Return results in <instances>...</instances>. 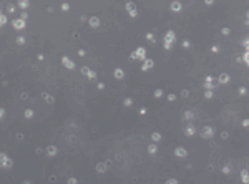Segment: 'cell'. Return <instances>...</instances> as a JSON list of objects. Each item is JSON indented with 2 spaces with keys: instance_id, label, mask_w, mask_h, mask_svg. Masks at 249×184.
Masks as SVG:
<instances>
[{
  "instance_id": "obj_1",
  "label": "cell",
  "mask_w": 249,
  "mask_h": 184,
  "mask_svg": "<svg viewBox=\"0 0 249 184\" xmlns=\"http://www.w3.org/2000/svg\"><path fill=\"white\" fill-rule=\"evenodd\" d=\"M174 43H176V33L173 30H168L166 35H164V43H163L164 50H171Z\"/></svg>"
},
{
  "instance_id": "obj_2",
  "label": "cell",
  "mask_w": 249,
  "mask_h": 184,
  "mask_svg": "<svg viewBox=\"0 0 249 184\" xmlns=\"http://www.w3.org/2000/svg\"><path fill=\"white\" fill-rule=\"evenodd\" d=\"M12 166H13V159H10L5 153H0V168L10 169Z\"/></svg>"
},
{
  "instance_id": "obj_3",
  "label": "cell",
  "mask_w": 249,
  "mask_h": 184,
  "mask_svg": "<svg viewBox=\"0 0 249 184\" xmlns=\"http://www.w3.org/2000/svg\"><path fill=\"white\" fill-rule=\"evenodd\" d=\"M216 129L213 128V126H204V128H201V131H199V136L204 138V139H211L213 136H214Z\"/></svg>"
},
{
  "instance_id": "obj_4",
  "label": "cell",
  "mask_w": 249,
  "mask_h": 184,
  "mask_svg": "<svg viewBox=\"0 0 249 184\" xmlns=\"http://www.w3.org/2000/svg\"><path fill=\"white\" fill-rule=\"evenodd\" d=\"M126 12H128V15L131 17V18H136L138 17V12H136V7H135V3L133 2H126Z\"/></svg>"
},
{
  "instance_id": "obj_5",
  "label": "cell",
  "mask_w": 249,
  "mask_h": 184,
  "mask_svg": "<svg viewBox=\"0 0 249 184\" xmlns=\"http://www.w3.org/2000/svg\"><path fill=\"white\" fill-rule=\"evenodd\" d=\"M12 25L15 30H18V32H22L23 28H27V20H22V18H15L12 22Z\"/></svg>"
},
{
  "instance_id": "obj_6",
  "label": "cell",
  "mask_w": 249,
  "mask_h": 184,
  "mask_svg": "<svg viewBox=\"0 0 249 184\" xmlns=\"http://www.w3.org/2000/svg\"><path fill=\"white\" fill-rule=\"evenodd\" d=\"M153 66H155V62H153L151 58H145V60H143V65H141L143 71H150Z\"/></svg>"
},
{
  "instance_id": "obj_7",
  "label": "cell",
  "mask_w": 249,
  "mask_h": 184,
  "mask_svg": "<svg viewBox=\"0 0 249 184\" xmlns=\"http://www.w3.org/2000/svg\"><path fill=\"white\" fill-rule=\"evenodd\" d=\"M82 73H83L85 76H88V78L92 80V81H95V80H96V73H95V71H92V70H90L88 66H82Z\"/></svg>"
},
{
  "instance_id": "obj_8",
  "label": "cell",
  "mask_w": 249,
  "mask_h": 184,
  "mask_svg": "<svg viewBox=\"0 0 249 184\" xmlns=\"http://www.w3.org/2000/svg\"><path fill=\"white\" fill-rule=\"evenodd\" d=\"M214 85H216V81L213 76H206V80H204V90H213L214 88Z\"/></svg>"
},
{
  "instance_id": "obj_9",
  "label": "cell",
  "mask_w": 249,
  "mask_h": 184,
  "mask_svg": "<svg viewBox=\"0 0 249 184\" xmlns=\"http://www.w3.org/2000/svg\"><path fill=\"white\" fill-rule=\"evenodd\" d=\"M62 63H63V66H66L68 70H73V68H75V63H73L66 55H65V56H62Z\"/></svg>"
},
{
  "instance_id": "obj_10",
  "label": "cell",
  "mask_w": 249,
  "mask_h": 184,
  "mask_svg": "<svg viewBox=\"0 0 249 184\" xmlns=\"http://www.w3.org/2000/svg\"><path fill=\"white\" fill-rule=\"evenodd\" d=\"M135 53H136V58L138 60H145L146 58V48L145 47H138Z\"/></svg>"
},
{
  "instance_id": "obj_11",
  "label": "cell",
  "mask_w": 249,
  "mask_h": 184,
  "mask_svg": "<svg viewBox=\"0 0 249 184\" xmlns=\"http://www.w3.org/2000/svg\"><path fill=\"white\" fill-rule=\"evenodd\" d=\"M174 154H176V158H186V156H188V151L184 149V148L178 146L176 149H174Z\"/></svg>"
},
{
  "instance_id": "obj_12",
  "label": "cell",
  "mask_w": 249,
  "mask_h": 184,
  "mask_svg": "<svg viewBox=\"0 0 249 184\" xmlns=\"http://www.w3.org/2000/svg\"><path fill=\"white\" fill-rule=\"evenodd\" d=\"M229 75L227 73H221L219 75V78H218V83H221V85H226V83H229Z\"/></svg>"
},
{
  "instance_id": "obj_13",
  "label": "cell",
  "mask_w": 249,
  "mask_h": 184,
  "mask_svg": "<svg viewBox=\"0 0 249 184\" xmlns=\"http://www.w3.org/2000/svg\"><path fill=\"white\" fill-rule=\"evenodd\" d=\"M171 10H173V12H181V10H183V5H181V2H178V0H174L173 3H171Z\"/></svg>"
},
{
  "instance_id": "obj_14",
  "label": "cell",
  "mask_w": 249,
  "mask_h": 184,
  "mask_svg": "<svg viewBox=\"0 0 249 184\" xmlns=\"http://www.w3.org/2000/svg\"><path fill=\"white\" fill-rule=\"evenodd\" d=\"M184 133H186V136H194V134H196L194 125H188L186 128H184Z\"/></svg>"
},
{
  "instance_id": "obj_15",
  "label": "cell",
  "mask_w": 249,
  "mask_h": 184,
  "mask_svg": "<svg viewBox=\"0 0 249 184\" xmlns=\"http://www.w3.org/2000/svg\"><path fill=\"white\" fill-rule=\"evenodd\" d=\"M88 23H90V27L96 28V27H100V18H98V17H90V18H88Z\"/></svg>"
},
{
  "instance_id": "obj_16",
  "label": "cell",
  "mask_w": 249,
  "mask_h": 184,
  "mask_svg": "<svg viewBox=\"0 0 249 184\" xmlns=\"http://www.w3.org/2000/svg\"><path fill=\"white\" fill-rule=\"evenodd\" d=\"M113 75H115V78H116V80H123L125 78V71L121 68H115Z\"/></svg>"
},
{
  "instance_id": "obj_17",
  "label": "cell",
  "mask_w": 249,
  "mask_h": 184,
  "mask_svg": "<svg viewBox=\"0 0 249 184\" xmlns=\"http://www.w3.org/2000/svg\"><path fill=\"white\" fill-rule=\"evenodd\" d=\"M57 153H58V149H57V146H53V144L47 148V154H48V156H57Z\"/></svg>"
},
{
  "instance_id": "obj_18",
  "label": "cell",
  "mask_w": 249,
  "mask_h": 184,
  "mask_svg": "<svg viewBox=\"0 0 249 184\" xmlns=\"http://www.w3.org/2000/svg\"><path fill=\"white\" fill-rule=\"evenodd\" d=\"M18 7L22 10H27L30 7V0H18Z\"/></svg>"
},
{
  "instance_id": "obj_19",
  "label": "cell",
  "mask_w": 249,
  "mask_h": 184,
  "mask_svg": "<svg viewBox=\"0 0 249 184\" xmlns=\"http://www.w3.org/2000/svg\"><path fill=\"white\" fill-rule=\"evenodd\" d=\"M42 96H43V100L47 101L48 105H53V103H55V100H53V96H52V95H48V93H42Z\"/></svg>"
},
{
  "instance_id": "obj_20",
  "label": "cell",
  "mask_w": 249,
  "mask_h": 184,
  "mask_svg": "<svg viewBox=\"0 0 249 184\" xmlns=\"http://www.w3.org/2000/svg\"><path fill=\"white\" fill-rule=\"evenodd\" d=\"M105 171H106V162H100V164H96V172L103 174Z\"/></svg>"
},
{
  "instance_id": "obj_21",
  "label": "cell",
  "mask_w": 249,
  "mask_h": 184,
  "mask_svg": "<svg viewBox=\"0 0 249 184\" xmlns=\"http://www.w3.org/2000/svg\"><path fill=\"white\" fill-rule=\"evenodd\" d=\"M156 151H158V146H156L155 143H151V144L148 146V153H150V154H156Z\"/></svg>"
},
{
  "instance_id": "obj_22",
  "label": "cell",
  "mask_w": 249,
  "mask_h": 184,
  "mask_svg": "<svg viewBox=\"0 0 249 184\" xmlns=\"http://www.w3.org/2000/svg\"><path fill=\"white\" fill-rule=\"evenodd\" d=\"M5 23H7V15H5V13H2V10H0V28L5 25Z\"/></svg>"
},
{
  "instance_id": "obj_23",
  "label": "cell",
  "mask_w": 249,
  "mask_h": 184,
  "mask_svg": "<svg viewBox=\"0 0 249 184\" xmlns=\"http://www.w3.org/2000/svg\"><path fill=\"white\" fill-rule=\"evenodd\" d=\"M23 115H25V118L27 119H32V118H33V109H25V113H23Z\"/></svg>"
},
{
  "instance_id": "obj_24",
  "label": "cell",
  "mask_w": 249,
  "mask_h": 184,
  "mask_svg": "<svg viewBox=\"0 0 249 184\" xmlns=\"http://www.w3.org/2000/svg\"><path fill=\"white\" fill-rule=\"evenodd\" d=\"M151 139L155 141V143H158V141H161V133H153V134H151Z\"/></svg>"
},
{
  "instance_id": "obj_25",
  "label": "cell",
  "mask_w": 249,
  "mask_h": 184,
  "mask_svg": "<svg viewBox=\"0 0 249 184\" xmlns=\"http://www.w3.org/2000/svg\"><path fill=\"white\" fill-rule=\"evenodd\" d=\"M146 40H148L150 42V43H155V37H153V33H146Z\"/></svg>"
},
{
  "instance_id": "obj_26",
  "label": "cell",
  "mask_w": 249,
  "mask_h": 184,
  "mask_svg": "<svg viewBox=\"0 0 249 184\" xmlns=\"http://www.w3.org/2000/svg\"><path fill=\"white\" fill-rule=\"evenodd\" d=\"M243 62H244V65H247V63H249V52H247V50H246V53L243 55Z\"/></svg>"
},
{
  "instance_id": "obj_27",
  "label": "cell",
  "mask_w": 249,
  "mask_h": 184,
  "mask_svg": "<svg viewBox=\"0 0 249 184\" xmlns=\"http://www.w3.org/2000/svg\"><path fill=\"white\" fill-rule=\"evenodd\" d=\"M213 95H214V93H213V90H206L204 91V98H208V100H209V98H213Z\"/></svg>"
},
{
  "instance_id": "obj_28",
  "label": "cell",
  "mask_w": 249,
  "mask_h": 184,
  "mask_svg": "<svg viewBox=\"0 0 249 184\" xmlns=\"http://www.w3.org/2000/svg\"><path fill=\"white\" fill-rule=\"evenodd\" d=\"M25 40H27V38L22 37V35H20V37H17V43H18V45H23V43H25Z\"/></svg>"
},
{
  "instance_id": "obj_29",
  "label": "cell",
  "mask_w": 249,
  "mask_h": 184,
  "mask_svg": "<svg viewBox=\"0 0 249 184\" xmlns=\"http://www.w3.org/2000/svg\"><path fill=\"white\" fill-rule=\"evenodd\" d=\"M163 95H164V91H163V90H156V91H155V98H161Z\"/></svg>"
},
{
  "instance_id": "obj_30",
  "label": "cell",
  "mask_w": 249,
  "mask_h": 184,
  "mask_svg": "<svg viewBox=\"0 0 249 184\" xmlns=\"http://www.w3.org/2000/svg\"><path fill=\"white\" fill-rule=\"evenodd\" d=\"M131 105H133V100H131V98H126V100H125V106H126V108H130Z\"/></svg>"
},
{
  "instance_id": "obj_31",
  "label": "cell",
  "mask_w": 249,
  "mask_h": 184,
  "mask_svg": "<svg viewBox=\"0 0 249 184\" xmlns=\"http://www.w3.org/2000/svg\"><path fill=\"white\" fill-rule=\"evenodd\" d=\"M20 18H22V20H27V18H28V13H27V10H23V12L20 13Z\"/></svg>"
},
{
  "instance_id": "obj_32",
  "label": "cell",
  "mask_w": 249,
  "mask_h": 184,
  "mask_svg": "<svg viewBox=\"0 0 249 184\" xmlns=\"http://www.w3.org/2000/svg\"><path fill=\"white\" fill-rule=\"evenodd\" d=\"M247 181H249V178H247V171H243V182L246 184Z\"/></svg>"
},
{
  "instance_id": "obj_33",
  "label": "cell",
  "mask_w": 249,
  "mask_h": 184,
  "mask_svg": "<svg viewBox=\"0 0 249 184\" xmlns=\"http://www.w3.org/2000/svg\"><path fill=\"white\" fill-rule=\"evenodd\" d=\"M183 116H184V119H191V118H193V113H191V111H186Z\"/></svg>"
},
{
  "instance_id": "obj_34",
  "label": "cell",
  "mask_w": 249,
  "mask_h": 184,
  "mask_svg": "<svg viewBox=\"0 0 249 184\" xmlns=\"http://www.w3.org/2000/svg\"><path fill=\"white\" fill-rule=\"evenodd\" d=\"M62 10H63V12H68V10H70V5H68V3H62Z\"/></svg>"
},
{
  "instance_id": "obj_35",
  "label": "cell",
  "mask_w": 249,
  "mask_h": 184,
  "mask_svg": "<svg viewBox=\"0 0 249 184\" xmlns=\"http://www.w3.org/2000/svg\"><path fill=\"white\" fill-rule=\"evenodd\" d=\"M7 12H8V13H15V7H13V5H8V7H7Z\"/></svg>"
},
{
  "instance_id": "obj_36",
  "label": "cell",
  "mask_w": 249,
  "mask_h": 184,
  "mask_svg": "<svg viewBox=\"0 0 249 184\" xmlns=\"http://www.w3.org/2000/svg\"><path fill=\"white\" fill-rule=\"evenodd\" d=\"M221 33H223V35H229V33H231V30H229L227 27H224L223 30H221Z\"/></svg>"
},
{
  "instance_id": "obj_37",
  "label": "cell",
  "mask_w": 249,
  "mask_h": 184,
  "mask_svg": "<svg viewBox=\"0 0 249 184\" xmlns=\"http://www.w3.org/2000/svg\"><path fill=\"white\" fill-rule=\"evenodd\" d=\"M168 100H170V101H174V100H176V95H174V93H170V95H168Z\"/></svg>"
},
{
  "instance_id": "obj_38",
  "label": "cell",
  "mask_w": 249,
  "mask_h": 184,
  "mask_svg": "<svg viewBox=\"0 0 249 184\" xmlns=\"http://www.w3.org/2000/svg\"><path fill=\"white\" fill-rule=\"evenodd\" d=\"M246 93H247V88H246V86L239 88V95H246Z\"/></svg>"
},
{
  "instance_id": "obj_39",
  "label": "cell",
  "mask_w": 249,
  "mask_h": 184,
  "mask_svg": "<svg viewBox=\"0 0 249 184\" xmlns=\"http://www.w3.org/2000/svg\"><path fill=\"white\" fill-rule=\"evenodd\" d=\"M181 96H183V98H188L189 96V91L188 90H183V91H181Z\"/></svg>"
},
{
  "instance_id": "obj_40",
  "label": "cell",
  "mask_w": 249,
  "mask_h": 184,
  "mask_svg": "<svg viewBox=\"0 0 249 184\" xmlns=\"http://www.w3.org/2000/svg\"><path fill=\"white\" fill-rule=\"evenodd\" d=\"M66 182H68V184H76V182H78V179H75V178H70Z\"/></svg>"
},
{
  "instance_id": "obj_41",
  "label": "cell",
  "mask_w": 249,
  "mask_h": 184,
  "mask_svg": "<svg viewBox=\"0 0 249 184\" xmlns=\"http://www.w3.org/2000/svg\"><path fill=\"white\" fill-rule=\"evenodd\" d=\"M3 116H5V108L0 106V119H3Z\"/></svg>"
},
{
  "instance_id": "obj_42",
  "label": "cell",
  "mask_w": 249,
  "mask_h": 184,
  "mask_svg": "<svg viewBox=\"0 0 249 184\" xmlns=\"http://www.w3.org/2000/svg\"><path fill=\"white\" fill-rule=\"evenodd\" d=\"M183 47L184 48H189V47H191V43H189L188 40H183Z\"/></svg>"
},
{
  "instance_id": "obj_43",
  "label": "cell",
  "mask_w": 249,
  "mask_h": 184,
  "mask_svg": "<svg viewBox=\"0 0 249 184\" xmlns=\"http://www.w3.org/2000/svg\"><path fill=\"white\" fill-rule=\"evenodd\" d=\"M231 171V168H229V166H224V169H223V172H226V174H227V172H229Z\"/></svg>"
},
{
  "instance_id": "obj_44",
  "label": "cell",
  "mask_w": 249,
  "mask_h": 184,
  "mask_svg": "<svg viewBox=\"0 0 249 184\" xmlns=\"http://www.w3.org/2000/svg\"><path fill=\"white\" fill-rule=\"evenodd\" d=\"M130 60H138V58H136V53H135V52H133L131 55H130Z\"/></svg>"
},
{
  "instance_id": "obj_45",
  "label": "cell",
  "mask_w": 249,
  "mask_h": 184,
  "mask_svg": "<svg viewBox=\"0 0 249 184\" xmlns=\"http://www.w3.org/2000/svg\"><path fill=\"white\" fill-rule=\"evenodd\" d=\"M168 182L170 184H178V179H168Z\"/></svg>"
},
{
  "instance_id": "obj_46",
  "label": "cell",
  "mask_w": 249,
  "mask_h": 184,
  "mask_svg": "<svg viewBox=\"0 0 249 184\" xmlns=\"http://www.w3.org/2000/svg\"><path fill=\"white\" fill-rule=\"evenodd\" d=\"M146 111H148L146 108H141V109H140V115H146Z\"/></svg>"
},
{
  "instance_id": "obj_47",
  "label": "cell",
  "mask_w": 249,
  "mask_h": 184,
  "mask_svg": "<svg viewBox=\"0 0 249 184\" xmlns=\"http://www.w3.org/2000/svg\"><path fill=\"white\" fill-rule=\"evenodd\" d=\"M211 50H213V53H218V52H219V48H218V47H216V45H214V47H213Z\"/></svg>"
},
{
  "instance_id": "obj_48",
  "label": "cell",
  "mask_w": 249,
  "mask_h": 184,
  "mask_svg": "<svg viewBox=\"0 0 249 184\" xmlns=\"http://www.w3.org/2000/svg\"><path fill=\"white\" fill-rule=\"evenodd\" d=\"M244 48H246V50L249 48V42H247V38H246V40H244Z\"/></svg>"
},
{
  "instance_id": "obj_49",
  "label": "cell",
  "mask_w": 249,
  "mask_h": 184,
  "mask_svg": "<svg viewBox=\"0 0 249 184\" xmlns=\"http://www.w3.org/2000/svg\"><path fill=\"white\" fill-rule=\"evenodd\" d=\"M78 55H80V56H85L86 53H85V50H78Z\"/></svg>"
},
{
  "instance_id": "obj_50",
  "label": "cell",
  "mask_w": 249,
  "mask_h": 184,
  "mask_svg": "<svg viewBox=\"0 0 249 184\" xmlns=\"http://www.w3.org/2000/svg\"><path fill=\"white\" fill-rule=\"evenodd\" d=\"M213 2H214V0H204L206 5H213Z\"/></svg>"
},
{
  "instance_id": "obj_51",
  "label": "cell",
  "mask_w": 249,
  "mask_h": 184,
  "mask_svg": "<svg viewBox=\"0 0 249 184\" xmlns=\"http://www.w3.org/2000/svg\"><path fill=\"white\" fill-rule=\"evenodd\" d=\"M98 90H105V85L103 83H98Z\"/></svg>"
},
{
  "instance_id": "obj_52",
  "label": "cell",
  "mask_w": 249,
  "mask_h": 184,
  "mask_svg": "<svg viewBox=\"0 0 249 184\" xmlns=\"http://www.w3.org/2000/svg\"><path fill=\"white\" fill-rule=\"evenodd\" d=\"M243 126H249V121H247V119H243Z\"/></svg>"
}]
</instances>
